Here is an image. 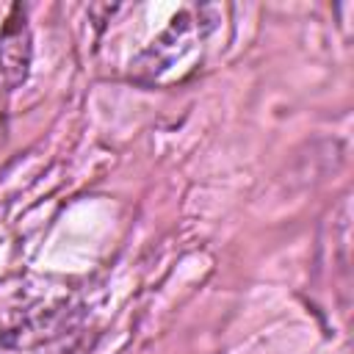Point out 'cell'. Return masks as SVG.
Masks as SVG:
<instances>
[{
  "label": "cell",
  "instance_id": "obj_1",
  "mask_svg": "<svg viewBox=\"0 0 354 354\" xmlns=\"http://www.w3.org/2000/svg\"><path fill=\"white\" fill-rule=\"evenodd\" d=\"M213 8H185L180 11L171 25L136 58L133 64V75L144 83H155L163 80L177 64L188 61L196 50L199 41H205L210 36V30L216 28V19H207Z\"/></svg>",
  "mask_w": 354,
  "mask_h": 354
},
{
  "label": "cell",
  "instance_id": "obj_2",
  "mask_svg": "<svg viewBox=\"0 0 354 354\" xmlns=\"http://www.w3.org/2000/svg\"><path fill=\"white\" fill-rule=\"evenodd\" d=\"M28 64H30V33L22 11L17 8L14 17L0 30V97L25 80Z\"/></svg>",
  "mask_w": 354,
  "mask_h": 354
}]
</instances>
